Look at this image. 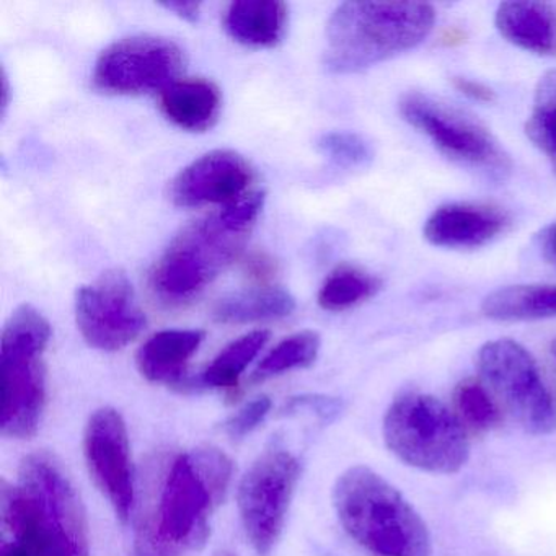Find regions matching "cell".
<instances>
[{
	"instance_id": "cell-1",
	"label": "cell",
	"mask_w": 556,
	"mask_h": 556,
	"mask_svg": "<svg viewBox=\"0 0 556 556\" xmlns=\"http://www.w3.org/2000/svg\"><path fill=\"white\" fill-rule=\"evenodd\" d=\"M232 471V460L211 445L178 455L154 514L139 526L136 556H181L204 545L211 513L226 496Z\"/></svg>"
},
{
	"instance_id": "cell-2",
	"label": "cell",
	"mask_w": 556,
	"mask_h": 556,
	"mask_svg": "<svg viewBox=\"0 0 556 556\" xmlns=\"http://www.w3.org/2000/svg\"><path fill=\"white\" fill-rule=\"evenodd\" d=\"M263 204L265 193L252 191L188 224L152 269L154 294L168 305H184L198 298L239 258Z\"/></svg>"
},
{
	"instance_id": "cell-3",
	"label": "cell",
	"mask_w": 556,
	"mask_h": 556,
	"mask_svg": "<svg viewBox=\"0 0 556 556\" xmlns=\"http://www.w3.org/2000/svg\"><path fill=\"white\" fill-rule=\"evenodd\" d=\"M435 11L425 2H344L327 25L324 64L333 74H354L421 45Z\"/></svg>"
},
{
	"instance_id": "cell-4",
	"label": "cell",
	"mask_w": 556,
	"mask_h": 556,
	"mask_svg": "<svg viewBox=\"0 0 556 556\" xmlns=\"http://www.w3.org/2000/svg\"><path fill=\"white\" fill-rule=\"evenodd\" d=\"M333 506L344 532L374 556H431L432 539L418 510L372 468L338 477Z\"/></svg>"
},
{
	"instance_id": "cell-5",
	"label": "cell",
	"mask_w": 556,
	"mask_h": 556,
	"mask_svg": "<svg viewBox=\"0 0 556 556\" xmlns=\"http://www.w3.org/2000/svg\"><path fill=\"white\" fill-rule=\"evenodd\" d=\"M50 340V321L34 305H21L5 324L0 353V429L5 438L37 434L47 403L43 354Z\"/></svg>"
},
{
	"instance_id": "cell-6",
	"label": "cell",
	"mask_w": 556,
	"mask_h": 556,
	"mask_svg": "<svg viewBox=\"0 0 556 556\" xmlns=\"http://www.w3.org/2000/svg\"><path fill=\"white\" fill-rule=\"evenodd\" d=\"M383 441L403 464L428 473H457L470 457L467 429L454 409L426 393H403L390 403Z\"/></svg>"
},
{
	"instance_id": "cell-7",
	"label": "cell",
	"mask_w": 556,
	"mask_h": 556,
	"mask_svg": "<svg viewBox=\"0 0 556 556\" xmlns=\"http://www.w3.org/2000/svg\"><path fill=\"white\" fill-rule=\"evenodd\" d=\"M400 115L462 167L494 181L513 174V161L490 129L475 116L429 93L408 92L400 99Z\"/></svg>"
},
{
	"instance_id": "cell-8",
	"label": "cell",
	"mask_w": 556,
	"mask_h": 556,
	"mask_svg": "<svg viewBox=\"0 0 556 556\" xmlns=\"http://www.w3.org/2000/svg\"><path fill=\"white\" fill-rule=\"evenodd\" d=\"M478 369L501 409L527 434L556 429V405L532 354L514 340L488 341L478 353Z\"/></svg>"
},
{
	"instance_id": "cell-9",
	"label": "cell",
	"mask_w": 556,
	"mask_h": 556,
	"mask_svg": "<svg viewBox=\"0 0 556 556\" xmlns=\"http://www.w3.org/2000/svg\"><path fill=\"white\" fill-rule=\"evenodd\" d=\"M299 477V458L288 448L271 447L253 462L240 481V519L260 555H268L281 536Z\"/></svg>"
},
{
	"instance_id": "cell-10",
	"label": "cell",
	"mask_w": 556,
	"mask_h": 556,
	"mask_svg": "<svg viewBox=\"0 0 556 556\" xmlns=\"http://www.w3.org/2000/svg\"><path fill=\"white\" fill-rule=\"evenodd\" d=\"M184 50L168 38L138 35L102 51L93 67V86L109 96L164 92L180 79Z\"/></svg>"
},
{
	"instance_id": "cell-11",
	"label": "cell",
	"mask_w": 556,
	"mask_h": 556,
	"mask_svg": "<svg viewBox=\"0 0 556 556\" xmlns=\"http://www.w3.org/2000/svg\"><path fill=\"white\" fill-rule=\"evenodd\" d=\"M22 497L41 527L77 556H89L86 513L61 465L45 452L28 455L21 465Z\"/></svg>"
},
{
	"instance_id": "cell-12",
	"label": "cell",
	"mask_w": 556,
	"mask_h": 556,
	"mask_svg": "<svg viewBox=\"0 0 556 556\" xmlns=\"http://www.w3.org/2000/svg\"><path fill=\"white\" fill-rule=\"evenodd\" d=\"M76 321L90 346L110 353L132 343L148 324L122 269H110L77 291Z\"/></svg>"
},
{
	"instance_id": "cell-13",
	"label": "cell",
	"mask_w": 556,
	"mask_h": 556,
	"mask_svg": "<svg viewBox=\"0 0 556 556\" xmlns=\"http://www.w3.org/2000/svg\"><path fill=\"white\" fill-rule=\"evenodd\" d=\"M87 467L116 516L126 522L135 504V471L125 419L116 409H97L84 434Z\"/></svg>"
},
{
	"instance_id": "cell-14",
	"label": "cell",
	"mask_w": 556,
	"mask_h": 556,
	"mask_svg": "<svg viewBox=\"0 0 556 556\" xmlns=\"http://www.w3.org/2000/svg\"><path fill=\"white\" fill-rule=\"evenodd\" d=\"M255 170L243 155L233 151H213L201 155L172 180L170 200L178 207L236 203L252 193Z\"/></svg>"
},
{
	"instance_id": "cell-15",
	"label": "cell",
	"mask_w": 556,
	"mask_h": 556,
	"mask_svg": "<svg viewBox=\"0 0 556 556\" xmlns=\"http://www.w3.org/2000/svg\"><path fill=\"white\" fill-rule=\"evenodd\" d=\"M509 224V214L493 204L451 203L429 216L422 232L431 245L467 250L486 245Z\"/></svg>"
},
{
	"instance_id": "cell-16",
	"label": "cell",
	"mask_w": 556,
	"mask_h": 556,
	"mask_svg": "<svg viewBox=\"0 0 556 556\" xmlns=\"http://www.w3.org/2000/svg\"><path fill=\"white\" fill-rule=\"evenodd\" d=\"M501 37L539 56H556V5L548 2H503L494 15Z\"/></svg>"
},
{
	"instance_id": "cell-17",
	"label": "cell",
	"mask_w": 556,
	"mask_h": 556,
	"mask_svg": "<svg viewBox=\"0 0 556 556\" xmlns=\"http://www.w3.org/2000/svg\"><path fill=\"white\" fill-rule=\"evenodd\" d=\"M223 97L207 79H178L161 93V110L168 122L190 132H204L219 119Z\"/></svg>"
},
{
	"instance_id": "cell-18",
	"label": "cell",
	"mask_w": 556,
	"mask_h": 556,
	"mask_svg": "<svg viewBox=\"0 0 556 556\" xmlns=\"http://www.w3.org/2000/svg\"><path fill=\"white\" fill-rule=\"evenodd\" d=\"M204 341L201 330H164L139 348L136 364L149 382L177 383Z\"/></svg>"
},
{
	"instance_id": "cell-19",
	"label": "cell",
	"mask_w": 556,
	"mask_h": 556,
	"mask_svg": "<svg viewBox=\"0 0 556 556\" xmlns=\"http://www.w3.org/2000/svg\"><path fill=\"white\" fill-rule=\"evenodd\" d=\"M288 5L278 0H239L224 14V28L237 43L273 48L285 38Z\"/></svg>"
},
{
	"instance_id": "cell-20",
	"label": "cell",
	"mask_w": 556,
	"mask_h": 556,
	"mask_svg": "<svg viewBox=\"0 0 556 556\" xmlns=\"http://www.w3.org/2000/svg\"><path fill=\"white\" fill-rule=\"evenodd\" d=\"M481 312L497 321L556 317V286L520 285L497 289L483 299Z\"/></svg>"
},
{
	"instance_id": "cell-21",
	"label": "cell",
	"mask_w": 556,
	"mask_h": 556,
	"mask_svg": "<svg viewBox=\"0 0 556 556\" xmlns=\"http://www.w3.org/2000/svg\"><path fill=\"white\" fill-rule=\"evenodd\" d=\"M295 299L279 286H262L220 299L214 308V318L220 324L242 325L255 321L279 320L294 312Z\"/></svg>"
},
{
	"instance_id": "cell-22",
	"label": "cell",
	"mask_w": 556,
	"mask_h": 556,
	"mask_svg": "<svg viewBox=\"0 0 556 556\" xmlns=\"http://www.w3.org/2000/svg\"><path fill=\"white\" fill-rule=\"evenodd\" d=\"M382 288L377 276L354 265H340L318 291V305L328 312H344L372 299Z\"/></svg>"
},
{
	"instance_id": "cell-23",
	"label": "cell",
	"mask_w": 556,
	"mask_h": 556,
	"mask_svg": "<svg viewBox=\"0 0 556 556\" xmlns=\"http://www.w3.org/2000/svg\"><path fill=\"white\" fill-rule=\"evenodd\" d=\"M269 331L255 330L232 341L201 374L200 382L211 389H233L247 367L268 343Z\"/></svg>"
},
{
	"instance_id": "cell-24",
	"label": "cell",
	"mask_w": 556,
	"mask_h": 556,
	"mask_svg": "<svg viewBox=\"0 0 556 556\" xmlns=\"http://www.w3.org/2000/svg\"><path fill=\"white\" fill-rule=\"evenodd\" d=\"M454 412L465 429L478 432L497 428L503 419V409L486 383L471 377L455 387Z\"/></svg>"
},
{
	"instance_id": "cell-25",
	"label": "cell",
	"mask_w": 556,
	"mask_h": 556,
	"mask_svg": "<svg viewBox=\"0 0 556 556\" xmlns=\"http://www.w3.org/2000/svg\"><path fill=\"white\" fill-rule=\"evenodd\" d=\"M320 334L317 331H301L282 340L269 351L253 372V382H263L292 369L308 367L320 353Z\"/></svg>"
},
{
	"instance_id": "cell-26",
	"label": "cell",
	"mask_w": 556,
	"mask_h": 556,
	"mask_svg": "<svg viewBox=\"0 0 556 556\" xmlns=\"http://www.w3.org/2000/svg\"><path fill=\"white\" fill-rule=\"evenodd\" d=\"M526 132L536 148L556 159V70L543 74L536 84Z\"/></svg>"
},
{
	"instance_id": "cell-27",
	"label": "cell",
	"mask_w": 556,
	"mask_h": 556,
	"mask_svg": "<svg viewBox=\"0 0 556 556\" xmlns=\"http://www.w3.org/2000/svg\"><path fill=\"white\" fill-rule=\"evenodd\" d=\"M317 149L334 167L343 170L369 167L374 159L369 142L356 132H327L318 139Z\"/></svg>"
},
{
	"instance_id": "cell-28",
	"label": "cell",
	"mask_w": 556,
	"mask_h": 556,
	"mask_svg": "<svg viewBox=\"0 0 556 556\" xmlns=\"http://www.w3.org/2000/svg\"><path fill=\"white\" fill-rule=\"evenodd\" d=\"M269 409H271V400L268 396H258V399L252 400L226 422L227 434L232 439L247 438L250 432L255 431L265 421Z\"/></svg>"
},
{
	"instance_id": "cell-29",
	"label": "cell",
	"mask_w": 556,
	"mask_h": 556,
	"mask_svg": "<svg viewBox=\"0 0 556 556\" xmlns=\"http://www.w3.org/2000/svg\"><path fill=\"white\" fill-rule=\"evenodd\" d=\"M286 412H311L328 421V419H333L341 412V402L340 400L330 399V396H295L286 405Z\"/></svg>"
},
{
	"instance_id": "cell-30",
	"label": "cell",
	"mask_w": 556,
	"mask_h": 556,
	"mask_svg": "<svg viewBox=\"0 0 556 556\" xmlns=\"http://www.w3.org/2000/svg\"><path fill=\"white\" fill-rule=\"evenodd\" d=\"M452 86L462 96L468 97V99L475 100L478 103H493L494 99H496L490 87L478 83V80L468 79V77H452Z\"/></svg>"
},
{
	"instance_id": "cell-31",
	"label": "cell",
	"mask_w": 556,
	"mask_h": 556,
	"mask_svg": "<svg viewBox=\"0 0 556 556\" xmlns=\"http://www.w3.org/2000/svg\"><path fill=\"white\" fill-rule=\"evenodd\" d=\"M535 242L536 249H539L540 255L545 260L546 265L556 269V224L543 227L536 233Z\"/></svg>"
},
{
	"instance_id": "cell-32",
	"label": "cell",
	"mask_w": 556,
	"mask_h": 556,
	"mask_svg": "<svg viewBox=\"0 0 556 556\" xmlns=\"http://www.w3.org/2000/svg\"><path fill=\"white\" fill-rule=\"evenodd\" d=\"M162 8L167 9L168 12H174L177 17L191 22V24L198 22L201 14L200 2H167V4H162Z\"/></svg>"
},
{
	"instance_id": "cell-33",
	"label": "cell",
	"mask_w": 556,
	"mask_h": 556,
	"mask_svg": "<svg viewBox=\"0 0 556 556\" xmlns=\"http://www.w3.org/2000/svg\"><path fill=\"white\" fill-rule=\"evenodd\" d=\"M0 556H30L27 552H25L24 548H21V546L15 545L14 542L12 543H4L2 545V555Z\"/></svg>"
},
{
	"instance_id": "cell-34",
	"label": "cell",
	"mask_w": 556,
	"mask_h": 556,
	"mask_svg": "<svg viewBox=\"0 0 556 556\" xmlns=\"http://www.w3.org/2000/svg\"><path fill=\"white\" fill-rule=\"evenodd\" d=\"M214 556H237V555H233V553H230V552H219V553H216V555Z\"/></svg>"
},
{
	"instance_id": "cell-35",
	"label": "cell",
	"mask_w": 556,
	"mask_h": 556,
	"mask_svg": "<svg viewBox=\"0 0 556 556\" xmlns=\"http://www.w3.org/2000/svg\"><path fill=\"white\" fill-rule=\"evenodd\" d=\"M552 353H553V356L556 357V340L553 341V344H552Z\"/></svg>"
},
{
	"instance_id": "cell-36",
	"label": "cell",
	"mask_w": 556,
	"mask_h": 556,
	"mask_svg": "<svg viewBox=\"0 0 556 556\" xmlns=\"http://www.w3.org/2000/svg\"><path fill=\"white\" fill-rule=\"evenodd\" d=\"M552 162H553V170H555V174H556V159H552Z\"/></svg>"
}]
</instances>
